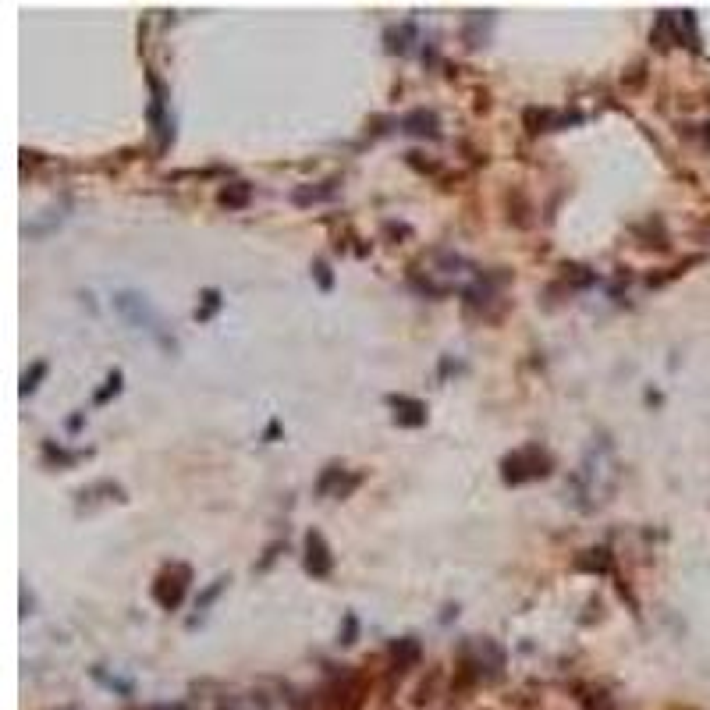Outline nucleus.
<instances>
[{"label": "nucleus", "mask_w": 710, "mask_h": 710, "mask_svg": "<svg viewBox=\"0 0 710 710\" xmlns=\"http://www.w3.org/2000/svg\"><path fill=\"white\" fill-rule=\"evenodd\" d=\"M550 473V455L540 448V444H526L512 451L505 462H501V476L505 483L518 487V483H530V480H543Z\"/></svg>", "instance_id": "nucleus-1"}, {"label": "nucleus", "mask_w": 710, "mask_h": 710, "mask_svg": "<svg viewBox=\"0 0 710 710\" xmlns=\"http://www.w3.org/2000/svg\"><path fill=\"white\" fill-rule=\"evenodd\" d=\"M185 590H189V568L185 565H174V568H164L157 586H153V597H157L160 607L174 611L181 600H185Z\"/></svg>", "instance_id": "nucleus-2"}, {"label": "nucleus", "mask_w": 710, "mask_h": 710, "mask_svg": "<svg viewBox=\"0 0 710 710\" xmlns=\"http://www.w3.org/2000/svg\"><path fill=\"white\" fill-rule=\"evenodd\" d=\"M117 310H121V316H125L128 323H135V327H149V330H153V323H157V316H153L149 302H146L142 295H117Z\"/></svg>", "instance_id": "nucleus-3"}, {"label": "nucleus", "mask_w": 710, "mask_h": 710, "mask_svg": "<svg viewBox=\"0 0 710 710\" xmlns=\"http://www.w3.org/2000/svg\"><path fill=\"white\" fill-rule=\"evenodd\" d=\"M330 550H327V543H323V536L320 533H310L305 536V568H310L313 575H327L330 572Z\"/></svg>", "instance_id": "nucleus-4"}, {"label": "nucleus", "mask_w": 710, "mask_h": 710, "mask_svg": "<svg viewBox=\"0 0 710 710\" xmlns=\"http://www.w3.org/2000/svg\"><path fill=\"white\" fill-rule=\"evenodd\" d=\"M401 132H405V135L437 139V114L434 110H412V114L401 117Z\"/></svg>", "instance_id": "nucleus-5"}, {"label": "nucleus", "mask_w": 710, "mask_h": 710, "mask_svg": "<svg viewBox=\"0 0 710 710\" xmlns=\"http://www.w3.org/2000/svg\"><path fill=\"white\" fill-rule=\"evenodd\" d=\"M394 409H401V412H394V419H398L401 426H419V423H426V409H423V401H412V398H394Z\"/></svg>", "instance_id": "nucleus-6"}, {"label": "nucleus", "mask_w": 710, "mask_h": 710, "mask_svg": "<svg viewBox=\"0 0 710 710\" xmlns=\"http://www.w3.org/2000/svg\"><path fill=\"white\" fill-rule=\"evenodd\" d=\"M334 196V181H327L323 189H298L295 192V203L298 206H305V203H323V199H330Z\"/></svg>", "instance_id": "nucleus-7"}, {"label": "nucleus", "mask_w": 710, "mask_h": 710, "mask_svg": "<svg viewBox=\"0 0 710 710\" xmlns=\"http://www.w3.org/2000/svg\"><path fill=\"white\" fill-rule=\"evenodd\" d=\"M43 373H47V362H36V366H33V373H25V377H22V394H33V391L40 387L36 380H40Z\"/></svg>", "instance_id": "nucleus-8"}, {"label": "nucleus", "mask_w": 710, "mask_h": 710, "mask_svg": "<svg viewBox=\"0 0 710 710\" xmlns=\"http://www.w3.org/2000/svg\"><path fill=\"white\" fill-rule=\"evenodd\" d=\"M245 199H249V185H242V181H238V189H231V192L224 189L221 192V203H228V206H242Z\"/></svg>", "instance_id": "nucleus-9"}, {"label": "nucleus", "mask_w": 710, "mask_h": 710, "mask_svg": "<svg viewBox=\"0 0 710 710\" xmlns=\"http://www.w3.org/2000/svg\"><path fill=\"white\" fill-rule=\"evenodd\" d=\"M586 703H590V710H614V707L607 703V696H604V693H600V700H586Z\"/></svg>", "instance_id": "nucleus-10"}]
</instances>
